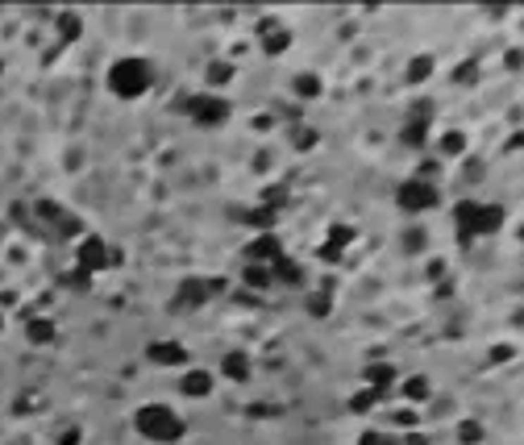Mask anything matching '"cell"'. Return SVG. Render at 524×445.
I'll use <instances>...</instances> for the list:
<instances>
[{
  "instance_id": "cell-1",
  "label": "cell",
  "mask_w": 524,
  "mask_h": 445,
  "mask_svg": "<svg viewBox=\"0 0 524 445\" xmlns=\"http://www.w3.org/2000/svg\"><path fill=\"white\" fill-rule=\"evenodd\" d=\"M150 84H154V71H150L146 58H117L108 67V92L117 100H137V96L150 92Z\"/></svg>"
},
{
  "instance_id": "cell-2",
  "label": "cell",
  "mask_w": 524,
  "mask_h": 445,
  "mask_svg": "<svg viewBox=\"0 0 524 445\" xmlns=\"http://www.w3.org/2000/svg\"><path fill=\"white\" fill-rule=\"evenodd\" d=\"M133 425H137V433L150 437V441H179V437H183V420H179V412L167 408V403H142V408L133 412Z\"/></svg>"
},
{
  "instance_id": "cell-3",
  "label": "cell",
  "mask_w": 524,
  "mask_h": 445,
  "mask_svg": "<svg viewBox=\"0 0 524 445\" xmlns=\"http://www.w3.org/2000/svg\"><path fill=\"white\" fill-rule=\"evenodd\" d=\"M183 113L196 121V125H204V130H217L229 121V100H220L217 92H196L187 104H183Z\"/></svg>"
},
{
  "instance_id": "cell-4",
  "label": "cell",
  "mask_w": 524,
  "mask_h": 445,
  "mask_svg": "<svg viewBox=\"0 0 524 445\" xmlns=\"http://www.w3.org/2000/svg\"><path fill=\"white\" fill-rule=\"evenodd\" d=\"M34 221H38V229L46 225V233H50V237H71V233H80V229H84V221H80L75 213L58 208L54 200H38V204H34Z\"/></svg>"
},
{
  "instance_id": "cell-5",
  "label": "cell",
  "mask_w": 524,
  "mask_h": 445,
  "mask_svg": "<svg viewBox=\"0 0 524 445\" xmlns=\"http://www.w3.org/2000/svg\"><path fill=\"white\" fill-rule=\"evenodd\" d=\"M395 204L404 208V213H429L441 204V192H437V183H425V179H408V183H399V192H395Z\"/></svg>"
},
{
  "instance_id": "cell-6",
  "label": "cell",
  "mask_w": 524,
  "mask_h": 445,
  "mask_svg": "<svg viewBox=\"0 0 524 445\" xmlns=\"http://www.w3.org/2000/svg\"><path fill=\"white\" fill-rule=\"evenodd\" d=\"M217 292H225V279H183L179 283V296H175V304L179 308H200V304H208Z\"/></svg>"
},
{
  "instance_id": "cell-7",
  "label": "cell",
  "mask_w": 524,
  "mask_h": 445,
  "mask_svg": "<svg viewBox=\"0 0 524 445\" xmlns=\"http://www.w3.org/2000/svg\"><path fill=\"white\" fill-rule=\"evenodd\" d=\"M75 267L87 270V275H96V270H104V267H113V250L104 246V237H84L80 242V250H75Z\"/></svg>"
},
{
  "instance_id": "cell-8",
  "label": "cell",
  "mask_w": 524,
  "mask_h": 445,
  "mask_svg": "<svg viewBox=\"0 0 524 445\" xmlns=\"http://www.w3.org/2000/svg\"><path fill=\"white\" fill-rule=\"evenodd\" d=\"M279 254H283V242H279L275 233H258L254 242H246V246H242V258H246L250 267H270Z\"/></svg>"
},
{
  "instance_id": "cell-9",
  "label": "cell",
  "mask_w": 524,
  "mask_h": 445,
  "mask_svg": "<svg viewBox=\"0 0 524 445\" xmlns=\"http://www.w3.org/2000/svg\"><path fill=\"white\" fill-rule=\"evenodd\" d=\"M479 200H462L454 208V225H458V246H470L479 237Z\"/></svg>"
},
{
  "instance_id": "cell-10",
  "label": "cell",
  "mask_w": 524,
  "mask_h": 445,
  "mask_svg": "<svg viewBox=\"0 0 524 445\" xmlns=\"http://www.w3.org/2000/svg\"><path fill=\"white\" fill-rule=\"evenodd\" d=\"M146 358L154 362V366H187V346H179V341H150L146 346Z\"/></svg>"
},
{
  "instance_id": "cell-11",
  "label": "cell",
  "mask_w": 524,
  "mask_h": 445,
  "mask_svg": "<svg viewBox=\"0 0 524 445\" xmlns=\"http://www.w3.org/2000/svg\"><path fill=\"white\" fill-rule=\"evenodd\" d=\"M179 391H183L187 400H204V396L213 391V375H208L204 366H192V370L179 379Z\"/></svg>"
},
{
  "instance_id": "cell-12",
  "label": "cell",
  "mask_w": 524,
  "mask_h": 445,
  "mask_svg": "<svg viewBox=\"0 0 524 445\" xmlns=\"http://www.w3.org/2000/svg\"><path fill=\"white\" fill-rule=\"evenodd\" d=\"M287 46H292V34H287L279 21H266V25H262V50H266V54H283Z\"/></svg>"
},
{
  "instance_id": "cell-13",
  "label": "cell",
  "mask_w": 524,
  "mask_h": 445,
  "mask_svg": "<svg viewBox=\"0 0 524 445\" xmlns=\"http://www.w3.org/2000/svg\"><path fill=\"white\" fill-rule=\"evenodd\" d=\"M237 221L250 225V229H258V233H275V221H279V213H270V208H246V213H237Z\"/></svg>"
},
{
  "instance_id": "cell-14",
  "label": "cell",
  "mask_w": 524,
  "mask_h": 445,
  "mask_svg": "<svg viewBox=\"0 0 524 445\" xmlns=\"http://www.w3.org/2000/svg\"><path fill=\"white\" fill-rule=\"evenodd\" d=\"M366 383H370L379 396H387L392 383H395V366H392V362H375V366H366Z\"/></svg>"
},
{
  "instance_id": "cell-15",
  "label": "cell",
  "mask_w": 524,
  "mask_h": 445,
  "mask_svg": "<svg viewBox=\"0 0 524 445\" xmlns=\"http://www.w3.org/2000/svg\"><path fill=\"white\" fill-rule=\"evenodd\" d=\"M399 396H404L408 403H425L429 396H433V383H429L425 375H412V379L399 383Z\"/></svg>"
},
{
  "instance_id": "cell-16",
  "label": "cell",
  "mask_w": 524,
  "mask_h": 445,
  "mask_svg": "<svg viewBox=\"0 0 524 445\" xmlns=\"http://www.w3.org/2000/svg\"><path fill=\"white\" fill-rule=\"evenodd\" d=\"M466 154V134L462 130H449V134L437 137V158H462Z\"/></svg>"
},
{
  "instance_id": "cell-17",
  "label": "cell",
  "mask_w": 524,
  "mask_h": 445,
  "mask_svg": "<svg viewBox=\"0 0 524 445\" xmlns=\"http://www.w3.org/2000/svg\"><path fill=\"white\" fill-rule=\"evenodd\" d=\"M504 221H508L504 204H482V208H479V237H482V233H499Z\"/></svg>"
},
{
  "instance_id": "cell-18",
  "label": "cell",
  "mask_w": 524,
  "mask_h": 445,
  "mask_svg": "<svg viewBox=\"0 0 524 445\" xmlns=\"http://www.w3.org/2000/svg\"><path fill=\"white\" fill-rule=\"evenodd\" d=\"M433 58H429V54H416V58H412V63H408V71H404V84H412V88H420V84H425V80H429V75H433Z\"/></svg>"
},
{
  "instance_id": "cell-19",
  "label": "cell",
  "mask_w": 524,
  "mask_h": 445,
  "mask_svg": "<svg viewBox=\"0 0 524 445\" xmlns=\"http://www.w3.org/2000/svg\"><path fill=\"white\" fill-rule=\"evenodd\" d=\"M25 337H30L34 346L54 341V320H50V316H34V320H30V329H25Z\"/></svg>"
},
{
  "instance_id": "cell-20",
  "label": "cell",
  "mask_w": 524,
  "mask_h": 445,
  "mask_svg": "<svg viewBox=\"0 0 524 445\" xmlns=\"http://www.w3.org/2000/svg\"><path fill=\"white\" fill-rule=\"evenodd\" d=\"M220 370H225L229 379H237V383L250 379V362H246V354H225V366H220Z\"/></svg>"
},
{
  "instance_id": "cell-21",
  "label": "cell",
  "mask_w": 524,
  "mask_h": 445,
  "mask_svg": "<svg viewBox=\"0 0 524 445\" xmlns=\"http://www.w3.org/2000/svg\"><path fill=\"white\" fill-rule=\"evenodd\" d=\"M283 204H287V187H283V183H270V187H262V208L279 213Z\"/></svg>"
},
{
  "instance_id": "cell-22",
  "label": "cell",
  "mask_w": 524,
  "mask_h": 445,
  "mask_svg": "<svg viewBox=\"0 0 524 445\" xmlns=\"http://www.w3.org/2000/svg\"><path fill=\"white\" fill-rule=\"evenodd\" d=\"M296 96H300V100H316V96H320V75H312V71H308V75H296Z\"/></svg>"
},
{
  "instance_id": "cell-23",
  "label": "cell",
  "mask_w": 524,
  "mask_h": 445,
  "mask_svg": "<svg viewBox=\"0 0 524 445\" xmlns=\"http://www.w3.org/2000/svg\"><path fill=\"white\" fill-rule=\"evenodd\" d=\"M379 400H383V396H379L375 387H362V391L349 400V412H375V403H379Z\"/></svg>"
},
{
  "instance_id": "cell-24",
  "label": "cell",
  "mask_w": 524,
  "mask_h": 445,
  "mask_svg": "<svg viewBox=\"0 0 524 445\" xmlns=\"http://www.w3.org/2000/svg\"><path fill=\"white\" fill-rule=\"evenodd\" d=\"M458 441H462V445H479L482 441V425H479V420H462V425H458Z\"/></svg>"
},
{
  "instance_id": "cell-25",
  "label": "cell",
  "mask_w": 524,
  "mask_h": 445,
  "mask_svg": "<svg viewBox=\"0 0 524 445\" xmlns=\"http://www.w3.org/2000/svg\"><path fill=\"white\" fill-rule=\"evenodd\" d=\"M246 283L250 287H270L275 279H270V267H246Z\"/></svg>"
},
{
  "instance_id": "cell-26",
  "label": "cell",
  "mask_w": 524,
  "mask_h": 445,
  "mask_svg": "<svg viewBox=\"0 0 524 445\" xmlns=\"http://www.w3.org/2000/svg\"><path fill=\"white\" fill-rule=\"evenodd\" d=\"M329 304H333V292H329V287H320V296H312V300H308V312H312V316H325V312H329Z\"/></svg>"
},
{
  "instance_id": "cell-27",
  "label": "cell",
  "mask_w": 524,
  "mask_h": 445,
  "mask_svg": "<svg viewBox=\"0 0 524 445\" xmlns=\"http://www.w3.org/2000/svg\"><path fill=\"white\" fill-rule=\"evenodd\" d=\"M63 283H67V287H75V292H92V275H87V270H67V279H63Z\"/></svg>"
},
{
  "instance_id": "cell-28",
  "label": "cell",
  "mask_w": 524,
  "mask_h": 445,
  "mask_svg": "<svg viewBox=\"0 0 524 445\" xmlns=\"http://www.w3.org/2000/svg\"><path fill=\"white\" fill-rule=\"evenodd\" d=\"M392 425H395V429H404V433H408V429H416L420 420H416V412H412V408H399V412H392Z\"/></svg>"
},
{
  "instance_id": "cell-29",
  "label": "cell",
  "mask_w": 524,
  "mask_h": 445,
  "mask_svg": "<svg viewBox=\"0 0 524 445\" xmlns=\"http://www.w3.org/2000/svg\"><path fill=\"white\" fill-rule=\"evenodd\" d=\"M233 80V63H213L208 67V84H229Z\"/></svg>"
},
{
  "instance_id": "cell-30",
  "label": "cell",
  "mask_w": 524,
  "mask_h": 445,
  "mask_svg": "<svg viewBox=\"0 0 524 445\" xmlns=\"http://www.w3.org/2000/svg\"><path fill=\"white\" fill-rule=\"evenodd\" d=\"M349 242H354V229H349V225H333V229H329V246L342 250V246H349Z\"/></svg>"
},
{
  "instance_id": "cell-31",
  "label": "cell",
  "mask_w": 524,
  "mask_h": 445,
  "mask_svg": "<svg viewBox=\"0 0 524 445\" xmlns=\"http://www.w3.org/2000/svg\"><path fill=\"white\" fill-rule=\"evenodd\" d=\"M482 175H487V167H482L479 158H466V163H462V179H466V183H479Z\"/></svg>"
},
{
  "instance_id": "cell-32",
  "label": "cell",
  "mask_w": 524,
  "mask_h": 445,
  "mask_svg": "<svg viewBox=\"0 0 524 445\" xmlns=\"http://www.w3.org/2000/svg\"><path fill=\"white\" fill-rule=\"evenodd\" d=\"M475 80H479V63H462L454 71V84H475Z\"/></svg>"
},
{
  "instance_id": "cell-33",
  "label": "cell",
  "mask_w": 524,
  "mask_h": 445,
  "mask_svg": "<svg viewBox=\"0 0 524 445\" xmlns=\"http://www.w3.org/2000/svg\"><path fill=\"white\" fill-rule=\"evenodd\" d=\"M404 250H408V254L425 250V229H408V233H404Z\"/></svg>"
},
{
  "instance_id": "cell-34",
  "label": "cell",
  "mask_w": 524,
  "mask_h": 445,
  "mask_svg": "<svg viewBox=\"0 0 524 445\" xmlns=\"http://www.w3.org/2000/svg\"><path fill=\"white\" fill-rule=\"evenodd\" d=\"M358 445H395V441L383 433V429H370V433H362V441H358Z\"/></svg>"
},
{
  "instance_id": "cell-35",
  "label": "cell",
  "mask_w": 524,
  "mask_h": 445,
  "mask_svg": "<svg viewBox=\"0 0 524 445\" xmlns=\"http://www.w3.org/2000/svg\"><path fill=\"white\" fill-rule=\"evenodd\" d=\"M58 25H63V42H67V38H80V17H75V13H71V17H63Z\"/></svg>"
},
{
  "instance_id": "cell-36",
  "label": "cell",
  "mask_w": 524,
  "mask_h": 445,
  "mask_svg": "<svg viewBox=\"0 0 524 445\" xmlns=\"http://www.w3.org/2000/svg\"><path fill=\"white\" fill-rule=\"evenodd\" d=\"M425 275H429V279H441V275H445V263H441V258H433V263H429V267H425Z\"/></svg>"
},
{
  "instance_id": "cell-37",
  "label": "cell",
  "mask_w": 524,
  "mask_h": 445,
  "mask_svg": "<svg viewBox=\"0 0 524 445\" xmlns=\"http://www.w3.org/2000/svg\"><path fill=\"white\" fill-rule=\"evenodd\" d=\"M296 146H300V150H304V146H316V134H312V130H300V134H296Z\"/></svg>"
},
{
  "instance_id": "cell-38",
  "label": "cell",
  "mask_w": 524,
  "mask_h": 445,
  "mask_svg": "<svg viewBox=\"0 0 524 445\" xmlns=\"http://www.w3.org/2000/svg\"><path fill=\"white\" fill-rule=\"evenodd\" d=\"M508 67L520 71V67H524V50H508Z\"/></svg>"
},
{
  "instance_id": "cell-39",
  "label": "cell",
  "mask_w": 524,
  "mask_h": 445,
  "mask_svg": "<svg viewBox=\"0 0 524 445\" xmlns=\"http://www.w3.org/2000/svg\"><path fill=\"white\" fill-rule=\"evenodd\" d=\"M516 354V350H512V346H495V350H491V358H495V362H508V358Z\"/></svg>"
},
{
  "instance_id": "cell-40",
  "label": "cell",
  "mask_w": 524,
  "mask_h": 445,
  "mask_svg": "<svg viewBox=\"0 0 524 445\" xmlns=\"http://www.w3.org/2000/svg\"><path fill=\"white\" fill-rule=\"evenodd\" d=\"M320 258H325V263H337V258H342V250H337V246H325V250H320Z\"/></svg>"
},
{
  "instance_id": "cell-41",
  "label": "cell",
  "mask_w": 524,
  "mask_h": 445,
  "mask_svg": "<svg viewBox=\"0 0 524 445\" xmlns=\"http://www.w3.org/2000/svg\"><path fill=\"white\" fill-rule=\"evenodd\" d=\"M512 150H524V130L516 137H512V142H508V146H504V154H512Z\"/></svg>"
},
{
  "instance_id": "cell-42",
  "label": "cell",
  "mask_w": 524,
  "mask_h": 445,
  "mask_svg": "<svg viewBox=\"0 0 524 445\" xmlns=\"http://www.w3.org/2000/svg\"><path fill=\"white\" fill-rule=\"evenodd\" d=\"M58 445H80V433H75V429H71V433H63V441Z\"/></svg>"
},
{
  "instance_id": "cell-43",
  "label": "cell",
  "mask_w": 524,
  "mask_h": 445,
  "mask_svg": "<svg viewBox=\"0 0 524 445\" xmlns=\"http://www.w3.org/2000/svg\"><path fill=\"white\" fill-rule=\"evenodd\" d=\"M0 329H4V316H0Z\"/></svg>"
},
{
  "instance_id": "cell-44",
  "label": "cell",
  "mask_w": 524,
  "mask_h": 445,
  "mask_svg": "<svg viewBox=\"0 0 524 445\" xmlns=\"http://www.w3.org/2000/svg\"><path fill=\"white\" fill-rule=\"evenodd\" d=\"M520 242H524V233H520Z\"/></svg>"
}]
</instances>
